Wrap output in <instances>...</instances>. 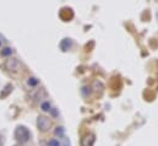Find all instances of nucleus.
Masks as SVG:
<instances>
[{
  "instance_id": "423d86ee",
  "label": "nucleus",
  "mask_w": 158,
  "mask_h": 146,
  "mask_svg": "<svg viewBox=\"0 0 158 146\" xmlns=\"http://www.w3.org/2000/svg\"><path fill=\"white\" fill-rule=\"evenodd\" d=\"M47 146H61V144L56 139H49L47 142Z\"/></svg>"
},
{
  "instance_id": "20e7f679",
  "label": "nucleus",
  "mask_w": 158,
  "mask_h": 146,
  "mask_svg": "<svg viewBox=\"0 0 158 146\" xmlns=\"http://www.w3.org/2000/svg\"><path fill=\"white\" fill-rule=\"evenodd\" d=\"M41 109H42L43 112H50V109H52V104L49 103V101L42 102V103H41Z\"/></svg>"
},
{
  "instance_id": "39448f33",
  "label": "nucleus",
  "mask_w": 158,
  "mask_h": 146,
  "mask_svg": "<svg viewBox=\"0 0 158 146\" xmlns=\"http://www.w3.org/2000/svg\"><path fill=\"white\" fill-rule=\"evenodd\" d=\"M27 83H28V86H31V87H35V86H37V85L39 83V80L36 79V77H29L28 81H27Z\"/></svg>"
},
{
  "instance_id": "7ed1b4c3",
  "label": "nucleus",
  "mask_w": 158,
  "mask_h": 146,
  "mask_svg": "<svg viewBox=\"0 0 158 146\" xmlns=\"http://www.w3.org/2000/svg\"><path fill=\"white\" fill-rule=\"evenodd\" d=\"M5 68H6L10 73L16 74V73H18V70H20V68H21V64H20V62H18L17 59H14V58H11V59L6 60Z\"/></svg>"
},
{
  "instance_id": "1a4fd4ad",
  "label": "nucleus",
  "mask_w": 158,
  "mask_h": 146,
  "mask_svg": "<svg viewBox=\"0 0 158 146\" xmlns=\"http://www.w3.org/2000/svg\"><path fill=\"white\" fill-rule=\"evenodd\" d=\"M0 46H2V41H0Z\"/></svg>"
},
{
  "instance_id": "f03ea898",
  "label": "nucleus",
  "mask_w": 158,
  "mask_h": 146,
  "mask_svg": "<svg viewBox=\"0 0 158 146\" xmlns=\"http://www.w3.org/2000/svg\"><path fill=\"white\" fill-rule=\"evenodd\" d=\"M15 136L20 142H27L29 139V131L25 128V127H18L15 131Z\"/></svg>"
},
{
  "instance_id": "6e6552de",
  "label": "nucleus",
  "mask_w": 158,
  "mask_h": 146,
  "mask_svg": "<svg viewBox=\"0 0 158 146\" xmlns=\"http://www.w3.org/2000/svg\"><path fill=\"white\" fill-rule=\"evenodd\" d=\"M64 133H65V131H64V128H62V127H58V128H56V130H55V134H56V135H59L60 138L64 136Z\"/></svg>"
},
{
  "instance_id": "f257e3e1",
  "label": "nucleus",
  "mask_w": 158,
  "mask_h": 146,
  "mask_svg": "<svg viewBox=\"0 0 158 146\" xmlns=\"http://www.w3.org/2000/svg\"><path fill=\"white\" fill-rule=\"evenodd\" d=\"M52 127V122L49 118H47V117L44 115H39L37 118V128L41 130V131H48Z\"/></svg>"
},
{
  "instance_id": "0eeeda50",
  "label": "nucleus",
  "mask_w": 158,
  "mask_h": 146,
  "mask_svg": "<svg viewBox=\"0 0 158 146\" xmlns=\"http://www.w3.org/2000/svg\"><path fill=\"white\" fill-rule=\"evenodd\" d=\"M11 53H12V49H11V48H4V49L2 50V55H3V56H9V55H11Z\"/></svg>"
}]
</instances>
